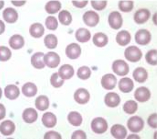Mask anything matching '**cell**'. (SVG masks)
Here are the masks:
<instances>
[{
  "label": "cell",
  "mask_w": 159,
  "mask_h": 140,
  "mask_svg": "<svg viewBox=\"0 0 159 140\" xmlns=\"http://www.w3.org/2000/svg\"><path fill=\"white\" fill-rule=\"evenodd\" d=\"M124 56L127 60L130 62L139 61L142 56L141 51L136 46H130L128 47L124 52Z\"/></svg>",
  "instance_id": "obj_1"
},
{
  "label": "cell",
  "mask_w": 159,
  "mask_h": 140,
  "mask_svg": "<svg viewBox=\"0 0 159 140\" xmlns=\"http://www.w3.org/2000/svg\"><path fill=\"white\" fill-rule=\"evenodd\" d=\"M91 128L94 133L101 134L107 131L108 124L105 119L102 117H98L94 118L92 122Z\"/></svg>",
  "instance_id": "obj_2"
},
{
  "label": "cell",
  "mask_w": 159,
  "mask_h": 140,
  "mask_svg": "<svg viewBox=\"0 0 159 140\" xmlns=\"http://www.w3.org/2000/svg\"><path fill=\"white\" fill-rule=\"evenodd\" d=\"M113 71L119 76H125L129 72V67L127 63L123 60H117L113 62Z\"/></svg>",
  "instance_id": "obj_3"
},
{
  "label": "cell",
  "mask_w": 159,
  "mask_h": 140,
  "mask_svg": "<svg viewBox=\"0 0 159 140\" xmlns=\"http://www.w3.org/2000/svg\"><path fill=\"white\" fill-rule=\"evenodd\" d=\"M144 125L143 120L139 116H133L127 123L129 129L133 133H139L143 128Z\"/></svg>",
  "instance_id": "obj_4"
},
{
  "label": "cell",
  "mask_w": 159,
  "mask_h": 140,
  "mask_svg": "<svg viewBox=\"0 0 159 140\" xmlns=\"http://www.w3.org/2000/svg\"><path fill=\"white\" fill-rule=\"evenodd\" d=\"M151 40L150 32L146 29H141L135 34V41L139 45H148Z\"/></svg>",
  "instance_id": "obj_5"
},
{
  "label": "cell",
  "mask_w": 159,
  "mask_h": 140,
  "mask_svg": "<svg viewBox=\"0 0 159 140\" xmlns=\"http://www.w3.org/2000/svg\"><path fill=\"white\" fill-rule=\"evenodd\" d=\"M44 61L50 68H56L60 64V57L55 52H48L44 56Z\"/></svg>",
  "instance_id": "obj_6"
},
{
  "label": "cell",
  "mask_w": 159,
  "mask_h": 140,
  "mask_svg": "<svg viewBox=\"0 0 159 140\" xmlns=\"http://www.w3.org/2000/svg\"><path fill=\"white\" fill-rule=\"evenodd\" d=\"M123 22L122 16L118 12H112L108 16V22L112 29L115 30L120 29L122 27Z\"/></svg>",
  "instance_id": "obj_7"
},
{
  "label": "cell",
  "mask_w": 159,
  "mask_h": 140,
  "mask_svg": "<svg viewBox=\"0 0 159 140\" xmlns=\"http://www.w3.org/2000/svg\"><path fill=\"white\" fill-rule=\"evenodd\" d=\"M83 20L89 27H95L99 22V16L95 12L89 11L83 16Z\"/></svg>",
  "instance_id": "obj_8"
},
{
  "label": "cell",
  "mask_w": 159,
  "mask_h": 140,
  "mask_svg": "<svg viewBox=\"0 0 159 140\" xmlns=\"http://www.w3.org/2000/svg\"><path fill=\"white\" fill-rule=\"evenodd\" d=\"M74 100L79 104H84L89 102L90 99V94L87 89L80 88L74 93Z\"/></svg>",
  "instance_id": "obj_9"
},
{
  "label": "cell",
  "mask_w": 159,
  "mask_h": 140,
  "mask_svg": "<svg viewBox=\"0 0 159 140\" xmlns=\"http://www.w3.org/2000/svg\"><path fill=\"white\" fill-rule=\"evenodd\" d=\"M102 85L106 90H112L117 83V78L113 74H106L102 78Z\"/></svg>",
  "instance_id": "obj_10"
},
{
  "label": "cell",
  "mask_w": 159,
  "mask_h": 140,
  "mask_svg": "<svg viewBox=\"0 0 159 140\" xmlns=\"http://www.w3.org/2000/svg\"><path fill=\"white\" fill-rule=\"evenodd\" d=\"M81 53V49L76 43L69 45L66 49V54L67 57L71 59H76L79 57Z\"/></svg>",
  "instance_id": "obj_11"
},
{
  "label": "cell",
  "mask_w": 159,
  "mask_h": 140,
  "mask_svg": "<svg viewBox=\"0 0 159 140\" xmlns=\"http://www.w3.org/2000/svg\"><path fill=\"white\" fill-rule=\"evenodd\" d=\"M150 92L149 90L144 87H139L135 92V98L136 100L141 102H146L150 98Z\"/></svg>",
  "instance_id": "obj_12"
},
{
  "label": "cell",
  "mask_w": 159,
  "mask_h": 140,
  "mask_svg": "<svg viewBox=\"0 0 159 140\" xmlns=\"http://www.w3.org/2000/svg\"><path fill=\"white\" fill-rule=\"evenodd\" d=\"M120 102V99L117 93L113 92L108 93L105 97V103L108 107H116Z\"/></svg>",
  "instance_id": "obj_13"
},
{
  "label": "cell",
  "mask_w": 159,
  "mask_h": 140,
  "mask_svg": "<svg viewBox=\"0 0 159 140\" xmlns=\"http://www.w3.org/2000/svg\"><path fill=\"white\" fill-rule=\"evenodd\" d=\"M150 17V11L148 9L142 8L136 12L134 15V20L137 24H142L146 22Z\"/></svg>",
  "instance_id": "obj_14"
},
{
  "label": "cell",
  "mask_w": 159,
  "mask_h": 140,
  "mask_svg": "<svg viewBox=\"0 0 159 140\" xmlns=\"http://www.w3.org/2000/svg\"><path fill=\"white\" fill-rule=\"evenodd\" d=\"M111 133L117 139H123L127 135V130L122 125L115 124L111 128Z\"/></svg>",
  "instance_id": "obj_15"
},
{
  "label": "cell",
  "mask_w": 159,
  "mask_h": 140,
  "mask_svg": "<svg viewBox=\"0 0 159 140\" xmlns=\"http://www.w3.org/2000/svg\"><path fill=\"white\" fill-rule=\"evenodd\" d=\"M16 130V125L11 120H7L1 124L0 131L5 136L11 135Z\"/></svg>",
  "instance_id": "obj_16"
},
{
  "label": "cell",
  "mask_w": 159,
  "mask_h": 140,
  "mask_svg": "<svg viewBox=\"0 0 159 140\" xmlns=\"http://www.w3.org/2000/svg\"><path fill=\"white\" fill-rule=\"evenodd\" d=\"M134 87L133 80L130 78L125 77L119 80L118 87L120 91L124 93H130L133 90Z\"/></svg>",
  "instance_id": "obj_17"
},
{
  "label": "cell",
  "mask_w": 159,
  "mask_h": 140,
  "mask_svg": "<svg viewBox=\"0 0 159 140\" xmlns=\"http://www.w3.org/2000/svg\"><path fill=\"white\" fill-rule=\"evenodd\" d=\"M60 77L64 80H69L74 75V70L73 66L70 65L65 64L60 67L58 71Z\"/></svg>",
  "instance_id": "obj_18"
},
{
  "label": "cell",
  "mask_w": 159,
  "mask_h": 140,
  "mask_svg": "<svg viewBox=\"0 0 159 140\" xmlns=\"http://www.w3.org/2000/svg\"><path fill=\"white\" fill-rule=\"evenodd\" d=\"M3 17L6 22L14 23L18 20V14L13 8H7L3 12Z\"/></svg>",
  "instance_id": "obj_19"
},
{
  "label": "cell",
  "mask_w": 159,
  "mask_h": 140,
  "mask_svg": "<svg viewBox=\"0 0 159 140\" xmlns=\"http://www.w3.org/2000/svg\"><path fill=\"white\" fill-rule=\"evenodd\" d=\"M44 54L42 52H37L34 54L31 57V64L34 67L37 69H43L45 67L44 61Z\"/></svg>",
  "instance_id": "obj_20"
},
{
  "label": "cell",
  "mask_w": 159,
  "mask_h": 140,
  "mask_svg": "<svg viewBox=\"0 0 159 140\" xmlns=\"http://www.w3.org/2000/svg\"><path fill=\"white\" fill-rule=\"evenodd\" d=\"M22 118L25 122L27 123H34L37 119V112L32 108L25 109L22 113Z\"/></svg>",
  "instance_id": "obj_21"
},
{
  "label": "cell",
  "mask_w": 159,
  "mask_h": 140,
  "mask_svg": "<svg viewBox=\"0 0 159 140\" xmlns=\"http://www.w3.org/2000/svg\"><path fill=\"white\" fill-rule=\"evenodd\" d=\"M43 124L45 127L51 128L55 126L57 123V118L55 115L51 112H46L42 117Z\"/></svg>",
  "instance_id": "obj_22"
},
{
  "label": "cell",
  "mask_w": 159,
  "mask_h": 140,
  "mask_svg": "<svg viewBox=\"0 0 159 140\" xmlns=\"http://www.w3.org/2000/svg\"><path fill=\"white\" fill-rule=\"evenodd\" d=\"M5 95L10 100H15L20 95V90L15 85H8L5 89Z\"/></svg>",
  "instance_id": "obj_23"
},
{
  "label": "cell",
  "mask_w": 159,
  "mask_h": 140,
  "mask_svg": "<svg viewBox=\"0 0 159 140\" xmlns=\"http://www.w3.org/2000/svg\"><path fill=\"white\" fill-rule=\"evenodd\" d=\"M75 37L77 41L80 42H87L91 38V32L85 28H80L76 32Z\"/></svg>",
  "instance_id": "obj_24"
},
{
  "label": "cell",
  "mask_w": 159,
  "mask_h": 140,
  "mask_svg": "<svg viewBox=\"0 0 159 140\" xmlns=\"http://www.w3.org/2000/svg\"><path fill=\"white\" fill-rule=\"evenodd\" d=\"M131 41V35L128 31L122 30L117 33L116 41L120 46H125Z\"/></svg>",
  "instance_id": "obj_25"
},
{
  "label": "cell",
  "mask_w": 159,
  "mask_h": 140,
  "mask_svg": "<svg viewBox=\"0 0 159 140\" xmlns=\"http://www.w3.org/2000/svg\"><path fill=\"white\" fill-rule=\"evenodd\" d=\"M133 77L137 82L142 83L148 78V73L146 69L143 67H138L133 72Z\"/></svg>",
  "instance_id": "obj_26"
},
{
  "label": "cell",
  "mask_w": 159,
  "mask_h": 140,
  "mask_svg": "<svg viewBox=\"0 0 159 140\" xmlns=\"http://www.w3.org/2000/svg\"><path fill=\"white\" fill-rule=\"evenodd\" d=\"M30 33L35 38H40L44 35L45 29L43 25L40 23H34L30 27Z\"/></svg>",
  "instance_id": "obj_27"
},
{
  "label": "cell",
  "mask_w": 159,
  "mask_h": 140,
  "mask_svg": "<svg viewBox=\"0 0 159 140\" xmlns=\"http://www.w3.org/2000/svg\"><path fill=\"white\" fill-rule=\"evenodd\" d=\"M9 44L13 49L16 50L20 49L24 45V40L21 35H14L9 39Z\"/></svg>",
  "instance_id": "obj_28"
},
{
  "label": "cell",
  "mask_w": 159,
  "mask_h": 140,
  "mask_svg": "<svg viewBox=\"0 0 159 140\" xmlns=\"http://www.w3.org/2000/svg\"><path fill=\"white\" fill-rule=\"evenodd\" d=\"M22 92L27 97H33L37 93V87L33 83H27L22 87Z\"/></svg>",
  "instance_id": "obj_29"
},
{
  "label": "cell",
  "mask_w": 159,
  "mask_h": 140,
  "mask_svg": "<svg viewBox=\"0 0 159 140\" xmlns=\"http://www.w3.org/2000/svg\"><path fill=\"white\" fill-rule=\"evenodd\" d=\"M49 99L46 96H39L35 100V107L40 111H44L48 109L49 107Z\"/></svg>",
  "instance_id": "obj_30"
},
{
  "label": "cell",
  "mask_w": 159,
  "mask_h": 140,
  "mask_svg": "<svg viewBox=\"0 0 159 140\" xmlns=\"http://www.w3.org/2000/svg\"><path fill=\"white\" fill-rule=\"evenodd\" d=\"M93 43L98 47L105 46L108 43V37L105 34L102 32L95 33L93 36Z\"/></svg>",
  "instance_id": "obj_31"
},
{
  "label": "cell",
  "mask_w": 159,
  "mask_h": 140,
  "mask_svg": "<svg viewBox=\"0 0 159 140\" xmlns=\"http://www.w3.org/2000/svg\"><path fill=\"white\" fill-rule=\"evenodd\" d=\"M68 120L73 126L79 127L82 122V116L77 112H71L68 116Z\"/></svg>",
  "instance_id": "obj_32"
},
{
  "label": "cell",
  "mask_w": 159,
  "mask_h": 140,
  "mask_svg": "<svg viewBox=\"0 0 159 140\" xmlns=\"http://www.w3.org/2000/svg\"><path fill=\"white\" fill-rule=\"evenodd\" d=\"M61 8V3L58 1H51L47 3L45 9L49 14H55L57 13Z\"/></svg>",
  "instance_id": "obj_33"
},
{
  "label": "cell",
  "mask_w": 159,
  "mask_h": 140,
  "mask_svg": "<svg viewBox=\"0 0 159 140\" xmlns=\"http://www.w3.org/2000/svg\"><path fill=\"white\" fill-rule=\"evenodd\" d=\"M45 45L49 49H54L57 47L58 39L57 37L53 34H49L44 38Z\"/></svg>",
  "instance_id": "obj_34"
},
{
  "label": "cell",
  "mask_w": 159,
  "mask_h": 140,
  "mask_svg": "<svg viewBox=\"0 0 159 140\" xmlns=\"http://www.w3.org/2000/svg\"><path fill=\"white\" fill-rule=\"evenodd\" d=\"M58 19L61 23L64 25H69L72 22V16L70 13L66 10H63L60 12Z\"/></svg>",
  "instance_id": "obj_35"
},
{
  "label": "cell",
  "mask_w": 159,
  "mask_h": 140,
  "mask_svg": "<svg viewBox=\"0 0 159 140\" xmlns=\"http://www.w3.org/2000/svg\"><path fill=\"white\" fill-rule=\"evenodd\" d=\"M138 105L136 102L133 100H129L126 101L123 105L124 112L129 114H133L136 112Z\"/></svg>",
  "instance_id": "obj_36"
},
{
  "label": "cell",
  "mask_w": 159,
  "mask_h": 140,
  "mask_svg": "<svg viewBox=\"0 0 159 140\" xmlns=\"http://www.w3.org/2000/svg\"><path fill=\"white\" fill-rule=\"evenodd\" d=\"M91 75V71L89 67L82 66L80 67L77 71V75L78 77L82 80H86L89 79Z\"/></svg>",
  "instance_id": "obj_37"
},
{
  "label": "cell",
  "mask_w": 159,
  "mask_h": 140,
  "mask_svg": "<svg viewBox=\"0 0 159 140\" xmlns=\"http://www.w3.org/2000/svg\"><path fill=\"white\" fill-rule=\"evenodd\" d=\"M146 60L149 64L153 66L157 64V50L152 49L148 51L146 55Z\"/></svg>",
  "instance_id": "obj_38"
},
{
  "label": "cell",
  "mask_w": 159,
  "mask_h": 140,
  "mask_svg": "<svg viewBox=\"0 0 159 140\" xmlns=\"http://www.w3.org/2000/svg\"><path fill=\"white\" fill-rule=\"evenodd\" d=\"M51 84L54 88H60L62 86L64 83V80L60 77L58 72H55L52 74L50 78Z\"/></svg>",
  "instance_id": "obj_39"
},
{
  "label": "cell",
  "mask_w": 159,
  "mask_h": 140,
  "mask_svg": "<svg viewBox=\"0 0 159 140\" xmlns=\"http://www.w3.org/2000/svg\"><path fill=\"white\" fill-rule=\"evenodd\" d=\"M45 25L49 30H55L57 28L58 25L57 20L54 17L49 16L45 20Z\"/></svg>",
  "instance_id": "obj_40"
},
{
  "label": "cell",
  "mask_w": 159,
  "mask_h": 140,
  "mask_svg": "<svg viewBox=\"0 0 159 140\" xmlns=\"http://www.w3.org/2000/svg\"><path fill=\"white\" fill-rule=\"evenodd\" d=\"M11 56V50L7 47H0V60L1 61H6L9 60Z\"/></svg>",
  "instance_id": "obj_41"
},
{
  "label": "cell",
  "mask_w": 159,
  "mask_h": 140,
  "mask_svg": "<svg viewBox=\"0 0 159 140\" xmlns=\"http://www.w3.org/2000/svg\"><path fill=\"white\" fill-rule=\"evenodd\" d=\"M119 8L123 12H129L133 10L134 8L133 1H120L118 5Z\"/></svg>",
  "instance_id": "obj_42"
},
{
  "label": "cell",
  "mask_w": 159,
  "mask_h": 140,
  "mask_svg": "<svg viewBox=\"0 0 159 140\" xmlns=\"http://www.w3.org/2000/svg\"><path fill=\"white\" fill-rule=\"evenodd\" d=\"M91 4L94 9L101 11L106 7L107 1H91Z\"/></svg>",
  "instance_id": "obj_43"
},
{
  "label": "cell",
  "mask_w": 159,
  "mask_h": 140,
  "mask_svg": "<svg viewBox=\"0 0 159 140\" xmlns=\"http://www.w3.org/2000/svg\"><path fill=\"white\" fill-rule=\"evenodd\" d=\"M44 138L45 139H53V138H56V139H61L62 137L60 133H58L57 132L55 131H50L49 132H47V133L45 134Z\"/></svg>",
  "instance_id": "obj_44"
},
{
  "label": "cell",
  "mask_w": 159,
  "mask_h": 140,
  "mask_svg": "<svg viewBox=\"0 0 159 140\" xmlns=\"http://www.w3.org/2000/svg\"><path fill=\"white\" fill-rule=\"evenodd\" d=\"M148 124L152 128L156 129L157 128V113L152 114L148 119Z\"/></svg>",
  "instance_id": "obj_45"
},
{
  "label": "cell",
  "mask_w": 159,
  "mask_h": 140,
  "mask_svg": "<svg viewBox=\"0 0 159 140\" xmlns=\"http://www.w3.org/2000/svg\"><path fill=\"white\" fill-rule=\"evenodd\" d=\"M72 139H86L87 138L86 134L84 131L82 130H77V131L74 132L71 136Z\"/></svg>",
  "instance_id": "obj_46"
},
{
  "label": "cell",
  "mask_w": 159,
  "mask_h": 140,
  "mask_svg": "<svg viewBox=\"0 0 159 140\" xmlns=\"http://www.w3.org/2000/svg\"><path fill=\"white\" fill-rule=\"evenodd\" d=\"M74 6L75 7H77V8H82L84 7H85L86 6L88 1H73L72 2Z\"/></svg>",
  "instance_id": "obj_47"
},
{
  "label": "cell",
  "mask_w": 159,
  "mask_h": 140,
  "mask_svg": "<svg viewBox=\"0 0 159 140\" xmlns=\"http://www.w3.org/2000/svg\"><path fill=\"white\" fill-rule=\"evenodd\" d=\"M0 108H1V118L0 119H2L5 117L6 111H5V107L3 106L2 104H0Z\"/></svg>",
  "instance_id": "obj_48"
},
{
  "label": "cell",
  "mask_w": 159,
  "mask_h": 140,
  "mask_svg": "<svg viewBox=\"0 0 159 140\" xmlns=\"http://www.w3.org/2000/svg\"><path fill=\"white\" fill-rule=\"evenodd\" d=\"M11 3H13L16 6H21L24 5L26 3V1H11Z\"/></svg>",
  "instance_id": "obj_49"
},
{
  "label": "cell",
  "mask_w": 159,
  "mask_h": 140,
  "mask_svg": "<svg viewBox=\"0 0 159 140\" xmlns=\"http://www.w3.org/2000/svg\"><path fill=\"white\" fill-rule=\"evenodd\" d=\"M138 135H129V137H128V138H134V137H135V138H139V137H138L137 136Z\"/></svg>",
  "instance_id": "obj_50"
}]
</instances>
